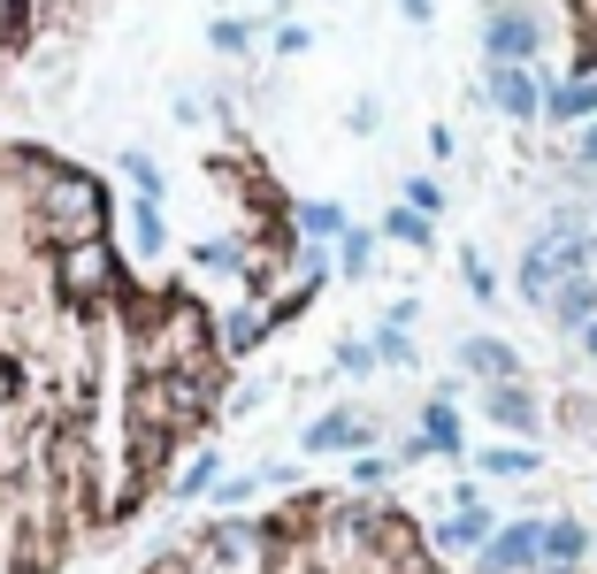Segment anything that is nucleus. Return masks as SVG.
Returning a JSON list of instances; mask_svg holds the SVG:
<instances>
[{"label": "nucleus", "instance_id": "c756f323", "mask_svg": "<svg viewBox=\"0 0 597 574\" xmlns=\"http://www.w3.org/2000/svg\"><path fill=\"white\" fill-rule=\"evenodd\" d=\"M536 574H567V567H536Z\"/></svg>", "mask_w": 597, "mask_h": 574}, {"label": "nucleus", "instance_id": "2eb2a0df", "mask_svg": "<svg viewBox=\"0 0 597 574\" xmlns=\"http://www.w3.org/2000/svg\"><path fill=\"white\" fill-rule=\"evenodd\" d=\"M131 246H139V253H161V246H169V223H161V199H146V192L131 199Z\"/></svg>", "mask_w": 597, "mask_h": 574}, {"label": "nucleus", "instance_id": "9b49d317", "mask_svg": "<svg viewBox=\"0 0 597 574\" xmlns=\"http://www.w3.org/2000/svg\"><path fill=\"white\" fill-rule=\"evenodd\" d=\"M536 467H544L536 444H482V475H498V483H529Z\"/></svg>", "mask_w": 597, "mask_h": 574}, {"label": "nucleus", "instance_id": "f8f14e48", "mask_svg": "<svg viewBox=\"0 0 597 574\" xmlns=\"http://www.w3.org/2000/svg\"><path fill=\"white\" fill-rule=\"evenodd\" d=\"M544 116H552V123H590L597 116V77H575V85H560V93H544Z\"/></svg>", "mask_w": 597, "mask_h": 574}, {"label": "nucleus", "instance_id": "7c9ffc66", "mask_svg": "<svg viewBox=\"0 0 597 574\" xmlns=\"http://www.w3.org/2000/svg\"><path fill=\"white\" fill-rule=\"evenodd\" d=\"M590 560H597V552H590Z\"/></svg>", "mask_w": 597, "mask_h": 574}, {"label": "nucleus", "instance_id": "1a4fd4ad", "mask_svg": "<svg viewBox=\"0 0 597 574\" xmlns=\"http://www.w3.org/2000/svg\"><path fill=\"white\" fill-rule=\"evenodd\" d=\"M544 314H552L560 329H583V322H597V277H567V284L544 299Z\"/></svg>", "mask_w": 597, "mask_h": 574}, {"label": "nucleus", "instance_id": "5701e85b", "mask_svg": "<svg viewBox=\"0 0 597 574\" xmlns=\"http://www.w3.org/2000/svg\"><path fill=\"white\" fill-rule=\"evenodd\" d=\"M207 39H215V46H222V54H246V39H253V23H246V15H238V23H230V15H222V23H215V31H207Z\"/></svg>", "mask_w": 597, "mask_h": 574}, {"label": "nucleus", "instance_id": "0eeeda50", "mask_svg": "<svg viewBox=\"0 0 597 574\" xmlns=\"http://www.w3.org/2000/svg\"><path fill=\"white\" fill-rule=\"evenodd\" d=\"M459 368L482 376V383H521V353H513L506 337H467V345H459Z\"/></svg>", "mask_w": 597, "mask_h": 574}, {"label": "nucleus", "instance_id": "6ab92c4d", "mask_svg": "<svg viewBox=\"0 0 597 574\" xmlns=\"http://www.w3.org/2000/svg\"><path fill=\"white\" fill-rule=\"evenodd\" d=\"M383 360H376V345H360V337H345L337 345V376H376Z\"/></svg>", "mask_w": 597, "mask_h": 574}, {"label": "nucleus", "instance_id": "bb28decb", "mask_svg": "<svg viewBox=\"0 0 597 574\" xmlns=\"http://www.w3.org/2000/svg\"><path fill=\"white\" fill-rule=\"evenodd\" d=\"M575 169H583V176H597V123L575 139Z\"/></svg>", "mask_w": 597, "mask_h": 574}, {"label": "nucleus", "instance_id": "aec40b11", "mask_svg": "<svg viewBox=\"0 0 597 574\" xmlns=\"http://www.w3.org/2000/svg\"><path fill=\"white\" fill-rule=\"evenodd\" d=\"M376 360H383V368H414V345H406V329H391V322H383V337H376Z\"/></svg>", "mask_w": 597, "mask_h": 574}, {"label": "nucleus", "instance_id": "412c9836", "mask_svg": "<svg viewBox=\"0 0 597 574\" xmlns=\"http://www.w3.org/2000/svg\"><path fill=\"white\" fill-rule=\"evenodd\" d=\"M406 207H414V215H445V192H437L430 176H406Z\"/></svg>", "mask_w": 597, "mask_h": 574}, {"label": "nucleus", "instance_id": "a878e982", "mask_svg": "<svg viewBox=\"0 0 597 574\" xmlns=\"http://www.w3.org/2000/svg\"><path fill=\"white\" fill-rule=\"evenodd\" d=\"M261 490V475H238V483H215V506H246Z\"/></svg>", "mask_w": 597, "mask_h": 574}, {"label": "nucleus", "instance_id": "f3484780", "mask_svg": "<svg viewBox=\"0 0 597 574\" xmlns=\"http://www.w3.org/2000/svg\"><path fill=\"white\" fill-rule=\"evenodd\" d=\"M337 269H345V277H368V269H376V230H345V238H337Z\"/></svg>", "mask_w": 597, "mask_h": 574}, {"label": "nucleus", "instance_id": "4468645a", "mask_svg": "<svg viewBox=\"0 0 597 574\" xmlns=\"http://www.w3.org/2000/svg\"><path fill=\"white\" fill-rule=\"evenodd\" d=\"M383 238H391V246H414V253H430V246H437V223H430V215H414V207L399 199V207L383 215Z\"/></svg>", "mask_w": 597, "mask_h": 574}, {"label": "nucleus", "instance_id": "b1692460", "mask_svg": "<svg viewBox=\"0 0 597 574\" xmlns=\"http://www.w3.org/2000/svg\"><path fill=\"white\" fill-rule=\"evenodd\" d=\"M391 483V459H352V490H383Z\"/></svg>", "mask_w": 597, "mask_h": 574}, {"label": "nucleus", "instance_id": "4be33fe9", "mask_svg": "<svg viewBox=\"0 0 597 574\" xmlns=\"http://www.w3.org/2000/svg\"><path fill=\"white\" fill-rule=\"evenodd\" d=\"M123 176H131V184H139L146 199H161V169H153L146 153H123Z\"/></svg>", "mask_w": 597, "mask_h": 574}, {"label": "nucleus", "instance_id": "f257e3e1", "mask_svg": "<svg viewBox=\"0 0 597 574\" xmlns=\"http://www.w3.org/2000/svg\"><path fill=\"white\" fill-rule=\"evenodd\" d=\"M482 54H490L498 69H529V62L544 54V23H536L529 8H490V23H482Z\"/></svg>", "mask_w": 597, "mask_h": 574}, {"label": "nucleus", "instance_id": "f03ea898", "mask_svg": "<svg viewBox=\"0 0 597 574\" xmlns=\"http://www.w3.org/2000/svg\"><path fill=\"white\" fill-rule=\"evenodd\" d=\"M536 567H544V521H513L475 552V574H536Z\"/></svg>", "mask_w": 597, "mask_h": 574}, {"label": "nucleus", "instance_id": "6e6552de", "mask_svg": "<svg viewBox=\"0 0 597 574\" xmlns=\"http://www.w3.org/2000/svg\"><path fill=\"white\" fill-rule=\"evenodd\" d=\"M590 552H597V537L583 529V521H567V513H560V521H544V567H567V574H575Z\"/></svg>", "mask_w": 597, "mask_h": 574}, {"label": "nucleus", "instance_id": "c85d7f7f", "mask_svg": "<svg viewBox=\"0 0 597 574\" xmlns=\"http://www.w3.org/2000/svg\"><path fill=\"white\" fill-rule=\"evenodd\" d=\"M583 353H590V360H597V322H583Z\"/></svg>", "mask_w": 597, "mask_h": 574}, {"label": "nucleus", "instance_id": "ddd939ff", "mask_svg": "<svg viewBox=\"0 0 597 574\" xmlns=\"http://www.w3.org/2000/svg\"><path fill=\"white\" fill-rule=\"evenodd\" d=\"M414 444H422V452H459V444H467V436H459V414H452V399H430V407H422Z\"/></svg>", "mask_w": 597, "mask_h": 574}, {"label": "nucleus", "instance_id": "cd10ccee", "mask_svg": "<svg viewBox=\"0 0 597 574\" xmlns=\"http://www.w3.org/2000/svg\"><path fill=\"white\" fill-rule=\"evenodd\" d=\"M399 8H406V15H414V23H430V0H399Z\"/></svg>", "mask_w": 597, "mask_h": 574}, {"label": "nucleus", "instance_id": "423d86ee", "mask_svg": "<svg viewBox=\"0 0 597 574\" xmlns=\"http://www.w3.org/2000/svg\"><path fill=\"white\" fill-rule=\"evenodd\" d=\"M490 108L513 116V123H529V116H544V85H536L529 69H498V62H490Z\"/></svg>", "mask_w": 597, "mask_h": 574}, {"label": "nucleus", "instance_id": "9d476101", "mask_svg": "<svg viewBox=\"0 0 597 574\" xmlns=\"http://www.w3.org/2000/svg\"><path fill=\"white\" fill-rule=\"evenodd\" d=\"M292 230H298V238H314V246H329V238H345L352 223H345V207H337V199H298V207H292Z\"/></svg>", "mask_w": 597, "mask_h": 574}, {"label": "nucleus", "instance_id": "dca6fc26", "mask_svg": "<svg viewBox=\"0 0 597 574\" xmlns=\"http://www.w3.org/2000/svg\"><path fill=\"white\" fill-rule=\"evenodd\" d=\"M215 483H222V459H215V452H192V467H184L169 490H176V506H184V498H207Z\"/></svg>", "mask_w": 597, "mask_h": 574}, {"label": "nucleus", "instance_id": "2f4dec72", "mask_svg": "<svg viewBox=\"0 0 597 574\" xmlns=\"http://www.w3.org/2000/svg\"><path fill=\"white\" fill-rule=\"evenodd\" d=\"M590 246H597V238H590Z\"/></svg>", "mask_w": 597, "mask_h": 574}, {"label": "nucleus", "instance_id": "7ed1b4c3", "mask_svg": "<svg viewBox=\"0 0 597 574\" xmlns=\"http://www.w3.org/2000/svg\"><path fill=\"white\" fill-rule=\"evenodd\" d=\"M376 436V422L360 414V407H329L322 422H306V436H298V452H360Z\"/></svg>", "mask_w": 597, "mask_h": 574}, {"label": "nucleus", "instance_id": "20e7f679", "mask_svg": "<svg viewBox=\"0 0 597 574\" xmlns=\"http://www.w3.org/2000/svg\"><path fill=\"white\" fill-rule=\"evenodd\" d=\"M482 414H490L498 430H513V436H536V430H544V407H536V391H529V383H482Z\"/></svg>", "mask_w": 597, "mask_h": 574}, {"label": "nucleus", "instance_id": "39448f33", "mask_svg": "<svg viewBox=\"0 0 597 574\" xmlns=\"http://www.w3.org/2000/svg\"><path fill=\"white\" fill-rule=\"evenodd\" d=\"M490 537H498V513H490L482 498H475V506H452L445 521L430 529V544H437V552H482Z\"/></svg>", "mask_w": 597, "mask_h": 574}, {"label": "nucleus", "instance_id": "a211bd4d", "mask_svg": "<svg viewBox=\"0 0 597 574\" xmlns=\"http://www.w3.org/2000/svg\"><path fill=\"white\" fill-rule=\"evenodd\" d=\"M261 337H269V314H230V329H222V353H238V360H246Z\"/></svg>", "mask_w": 597, "mask_h": 574}, {"label": "nucleus", "instance_id": "393cba45", "mask_svg": "<svg viewBox=\"0 0 597 574\" xmlns=\"http://www.w3.org/2000/svg\"><path fill=\"white\" fill-rule=\"evenodd\" d=\"M459 277H467V291H475V299H490V269H482V253H459Z\"/></svg>", "mask_w": 597, "mask_h": 574}]
</instances>
